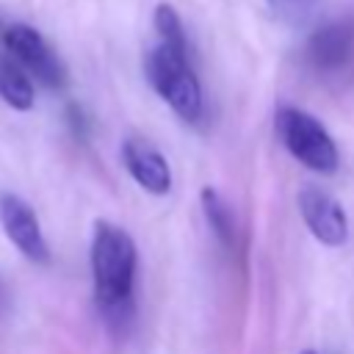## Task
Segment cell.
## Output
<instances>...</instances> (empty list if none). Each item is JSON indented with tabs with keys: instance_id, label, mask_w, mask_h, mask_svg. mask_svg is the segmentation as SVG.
<instances>
[{
	"instance_id": "obj_2",
	"label": "cell",
	"mask_w": 354,
	"mask_h": 354,
	"mask_svg": "<svg viewBox=\"0 0 354 354\" xmlns=\"http://www.w3.org/2000/svg\"><path fill=\"white\" fill-rule=\"evenodd\" d=\"M144 72L158 97L166 100L180 119L196 122L202 116V86L196 80V72L191 69L185 47L158 41L147 53Z\"/></svg>"
},
{
	"instance_id": "obj_10",
	"label": "cell",
	"mask_w": 354,
	"mask_h": 354,
	"mask_svg": "<svg viewBox=\"0 0 354 354\" xmlns=\"http://www.w3.org/2000/svg\"><path fill=\"white\" fill-rule=\"evenodd\" d=\"M199 199H202V210H205V218H207L210 230L216 232V238H218L221 243L230 246L232 238H235V221H232L230 205L224 202V196H221L216 188H202Z\"/></svg>"
},
{
	"instance_id": "obj_13",
	"label": "cell",
	"mask_w": 354,
	"mask_h": 354,
	"mask_svg": "<svg viewBox=\"0 0 354 354\" xmlns=\"http://www.w3.org/2000/svg\"><path fill=\"white\" fill-rule=\"evenodd\" d=\"M301 354H318V351H310V348H307V351H301Z\"/></svg>"
},
{
	"instance_id": "obj_1",
	"label": "cell",
	"mask_w": 354,
	"mask_h": 354,
	"mask_svg": "<svg viewBox=\"0 0 354 354\" xmlns=\"http://www.w3.org/2000/svg\"><path fill=\"white\" fill-rule=\"evenodd\" d=\"M91 279L97 307L105 318L122 324L133 313L136 282V243L122 227L97 221L91 238Z\"/></svg>"
},
{
	"instance_id": "obj_11",
	"label": "cell",
	"mask_w": 354,
	"mask_h": 354,
	"mask_svg": "<svg viewBox=\"0 0 354 354\" xmlns=\"http://www.w3.org/2000/svg\"><path fill=\"white\" fill-rule=\"evenodd\" d=\"M152 25L158 30V39L166 41V44H174V47H185L188 50V36H185V28H183V19L177 17V11L166 3H160L155 8V17H152Z\"/></svg>"
},
{
	"instance_id": "obj_3",
	"label": "cell",
	"mask_w": 354,
	"mask_h": 354,
	"mask_svg": "<svg viewBox=\"0 0 354 354\" xmlns=\"http://www.w3.org/2000/svg\"><path fill=\"white\" fill-rule=\"evenodd\" d=\"M274 124L279 141L299 163H304L318 174H332L337 169V147L326 133V127L313 113L293 105H282L277 111Z\"/></svg>"
},
{
	"instance_id": "obj_9",
	"label": "cell",
	"mask_w": 354,
	"mask_h": 354,
	"mask_svg": "<svg viewBox=\"0 0 354 354\" xmlns=\"http://www.w3.org/2000/svg\"><path fill=\"white\" fill-rule=\"evenodd\" d=\"M0 97L17 111L33 108V83L28 69L11 55H0Z\"/></svg>"
},
{
	"instance_id": "obj_7",
	"label": "cell",
	"mask_w": 354,
	"mask_h": 354,
	"mask_svg": "<svg viewBox=\"0 0 354 354\" xmlns=\"http://www.w3.org/2000/svg\"><path fill=\"white\" fill-rule=\"evenodd\" d=\"M299 210L313 232V238L324 246H343L348 238V218L346 210L321 188H301L299 194Z\"/></svg>"
},
{
	"instance_id": "obj_4",
	"label": "cell",
	"mask_w": 354,
	"mask_h": 354,
	"mask_svg": "<svg viewBox=\"0 0 354 354\" xmlns=\"http://www.w3.org/2000/svg\"><path fill=\"white\" fill-rule=\"evenodd\" d=\"M0 41H3L6 53L14 61H19L28 69V75H33L47 88H61L66 83V69H64L61 58L55 55V50L47 44V39L36 28H30L25 22L0 25Z\"/></svg>"
},
{
	"instance_id": "obj_12",
	"label": "cell",
	"mask_w": 354,
	"mask_h": 354,
	"mask_svg": "<svg viewBox=\"0 0 354 354\" xmlns=\"http://www.w3.org/2000/svg\"><path fill=\"white\" fill-rule=\"evenodd\" d=\"M277 14H285V17H301L307 14L318 0H266Z\"/></svg>"
},
{
	"instance_id": "obj_6",
	"label": "cell",
	"mask_w": 354,
	"mask_h": 354,
	"mask_svg": "<svg viewBox=\"0 0 354 354\" xmlns=\"http://www.w3.org/2000/svg\"><path fill=\"white\" fill-rule=\"evenodd\" d=\"M0 224H3L6 235L11 238V243L30 263H47L50 260V249H47L44 232L39 227V218L25 199H19L14 194H3L0 196Z\"/></svg>"
},
{
	"instance_id": "obj_8",
	"label": "cell",
	"mask_w": 354,
	"mask_h": 354,
	"mask_svg": "<svg viewBox=\"0 0 354 354\" xmlns=\"http://www.w3.org/2000/svg\"><path fill=\"white\" fill-rule=\"evenodd\" d=\"M122 160L130 171V177L149 194L163 196L171 191V169L158 147H152L144 138H127L122 144Z\"/></svg>"
},
{
	"instance_id": "obj_5",
	"label": "cell",
	"mask_w": 354,
	"mask_h": 354,
	"mask_svg": "<svg viewBox=\"0 0 354 354\" xmlns=\"http://www.w3.org/2000/svg\"><path fill=\"white\" fill-rule=\"evenodd\" d=\"M307 66L321 77H340L354 66V17L321 25L304 44Z\"/></svg>"
}]
</instances>
